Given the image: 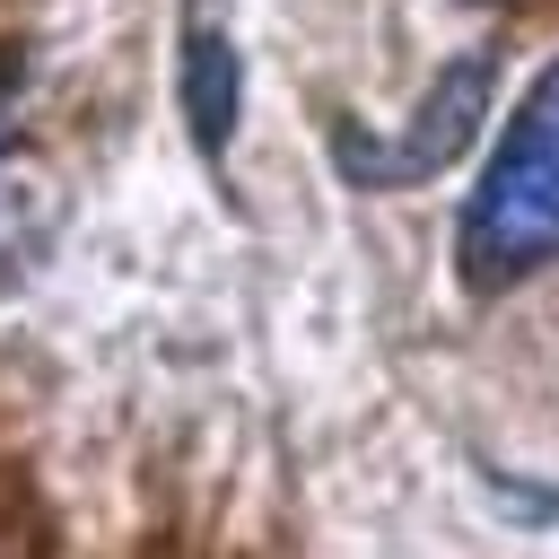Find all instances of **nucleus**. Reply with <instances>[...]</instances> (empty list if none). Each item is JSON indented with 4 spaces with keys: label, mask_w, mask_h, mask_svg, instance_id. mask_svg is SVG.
<instances>
[{
    "label": "nucleus",
    "mask_w": 559,
    "mask_h": 559,
    "mask_svg": "<svg viewBox=\"0 0 559 559\" xmlns=\"http://www.w3.org/2000/svg\"><path fill=\"white\" fill-rule=\"evenodd\" d=\"M480 122H489V52H463V61H445V70L428 79V96L411 105L402 131H358V122H341V131H332V166H341L349 183H367V192L428 183V175H445V166L480 140Z\"/></svg>",
    "instance_id": "obj_2"
},
{
    "label": "nucleus",
    "mask_w": 559,
    "mask_h": 559,
    "mask_svg": "<svg viewBox=\"0 0 559 559\" xmlns=\"http://www.w3.org/2000/svg\"><path fill=\"white\" fill-rule=\"evenodd\" d=\"M236 96H245L236 44L192 9V17H183V122H192V148H201V157H218V148L236 140Z\"/></svg>",
    "instance_id": "obj_3"
},
{
    "label": "nucleus",
    "mask_w": 559,
    "mask_h": 559,
    "mask_svg": "<svg viewBox=\"0 0 559 559\" xmlns=\"http://www.w3.org/2000/svg\"><path fill=\"white\" fill-rule=\"evenodd\" d=\"M26 253H35V245H9V210H0V280H9V271H17Z\"/></svg>",
    "instance_id": "obj_5"
},
{
    "label": "nucleus",
    "mask_w": 559,
    "mask_h": 559,
    "mask_svg": "<svg viewBox=\"0 0 559 559\" xmlns=\"http://www.w3.org/2000/svg\"><path fill=\"white\" fill-rule=\"evenodd\" d=\"M454 262L472 288H507L524 271L559 262V61L507 114V131L454 218Z\"/></svg>",
    "instance_id": "obj_1"
},
{
    "label": "nucleus",
    "mask_w": 559,
    "mask_h": 559,
    "mask_svg": "<svg viewBox=\"0 0 559 559\" xmlns=\"http://www.w3.org/2000/svg\"><path fill=\"white\" fill-rule=\"evenodd\" d=\"M9 114H17V52H0V131H9Z\"/></svg>",
    "instance_id": "obj_4"
}]
</instances>
